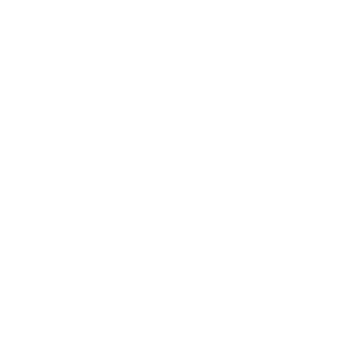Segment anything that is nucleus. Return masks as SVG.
Returning <instances> with one entry per match:
<instances>
[]
</instances>
